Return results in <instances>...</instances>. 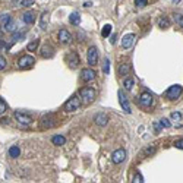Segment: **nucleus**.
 Wrapping results in <instances>:
<instances>
[{
	"label": "nucleus",
	"instance_id": "obj_39",
	"mask_svg": "<svg viewBox=\"0 0 183 183\" xmlns=\"http://www.w3.org/2000/svg\"><path fill=\"white\" fill-rule=\"evenodd\" d=\"M4 68H6V59L3 56H0V70H3Z\"/></svg>",
	"mask_w": 183,
	"mask_h": 183
},
{
	"label": "nucleus",
	"instance_id": "obj_27",
	"mask_svg": "<svg viewBox=\"0 0 183 183\" xmlns=\"http://www.w3.org/2000/svg\"><path fill=\"white\" fill-rule=\"evenodd\" d=\"M111 34V25L110 24H107V25L103 26V31H101V35L106 38V37H108V35Z\"/></svg>",
	"mask_w": 183,
	"mask_h": 183
},
{
	"label": "nucleus",
	"instance_id": "obj_9",
	"mask_svg": "<svg viewBox=\"0 0 183 183\" xmlns=\"http://www.w3.org/2000/svg\"><path fill=\"white\" fill-rule=\"evenodd\" d=\"M111 160H113L114 164H120V163H123L125 160H126V151H125L123 148L116 149L114 152L111 154Z\"/></svg>",
	"mask_w": 183,
	"mask_h": 183
},
{
	"label": "nucleus",
	"instance_id": "obj_37",
	"mask_svg": "<svg viewBox=\"0 0 183 183\" xmlns=\"http://www.w3.org/2000/svg\"><path fill=\"white\" fill-rule=\"evenodd\" d=\"M147 0H135V4H136L138 8H144V6H147Z\"/></svg>",
	"mask_w": 183,
	"mask_h": 183
},
{
	"label": "nucleus",
	"instance_id": "obj_4",
	"mask_svg": "<svg viewBox=\"0 0 183 183\" xmlns=\"http://www.w3.org/2000/svg\"><path fill=\"white\" fill-rule=\"evenodd\" d=\"M15 120H16L19 125H22V126H30V125L34 122L30 114L22 113V111H15Z\"/></svg>",
	"mask_w": 183,
	"mask_h": 183
},
{
	"label": "nucleus",
	"instance_id": "obj_23",
	"mask_svg": "<svg viewBox=\"0 0 183 183\" xmlns=\"http://www.w3.org/2000/svg\"><path fill=\"white\" fill-rule=\"evenodd\" d=\"M129 70H130V66L128 63H123L119 66V75H128Z\"/></svg>",
	"mask_w": 183,
	"mask_h": 183
},
{
	"label": "nucleus",
	"instance_id": "obj_13",
	"mask_svg": "<svg viewBox=\"0 0 183 183\" xmlns=\"http://www.w3.org/2000/svg\"><path fill=\"white\" fill-rule=\"evenodd\" d=\"M135 38H136V37H135V34H132V32H130V34H126L123 38H122V47H123V48H130V47L133 46V43H135Z\"/></svg>",
	"mask_w": 183,
	"mask_h": 183
},
{
	"label": "nucleus",
	"instance_id": "obj_15",
	"mask_svg": "<svg viewBox=\"0 0 183 183\" xmlns=\"http://www.w3.org/2000/svg\"><path fill=\"white\" fill-rule=\"evenodd\" d=\"M53 54H54L53 47L51 46H43V48H41V57H44V59H50V57H53Z\"/></svg>",
	"mask_w": 183,
	"mask_h": 183
},
{
	"label": "nucleus",
	"instance_id": "obj_29",
	"mask_svg": "<svg viewBox=\"0 0 183 183\" xmlns=\"http://www.w3.org/2000/svg\"><path fill=\"white\" fill-rule=\"evenodd\" d=\"M158 26L163 28V30H164V28H169V26H170V21H169L167 18H161V19L158 21Z\"/></svg>",
	"mask_w": 183,
	"mask_h": 183
},
{
	"label": "nucleus",
	"instance_id": "obj_25",
	"mask_svg": "<svg viewBox=\"0 0 183 183\" xmlns=\"http://www.w3.org/2000/svg\"><path fill=\"white\" fill-rule=\"evenodd\" d=\"M10 19H12V16H10L9 13H3V15H0V25L4 26L9 21H10Z\"/></svg>",
	"mask_w": 183,
	"mask_h": 183
},
{
	"label": "nucleus",
	"instance_id": "obj_38",
	"mask_svg": "<svg viewBox=\"0 0 183 183\" xmlns=\"http://www.w3.org/2000/svg\"><path fill=\"white\" fill-rule=\"evenodd\" d=\"M171 119L179 122V120L182 119V114H180V113H177V111H175V113H171Z\"/></svg>",
	"mask_w": 183,
	"mask_h": 183
},
{
	"label": "nucleus",
	"instance_id": "obj_21",
	"mask_svg": "<svg viewBox=\"0 0 183 183\" xmlns=\"http://www.w3.org/2000/svg\"><path fill=\"white\" fill-rule=\"evenodd\" d=\"M9 155L12 158H18L19 155H21V149H19V147H10L9 148Z\"/></svg>",
	"mask_w": 183,
	"mask_h": 183
},
{
	"label": "nucleus",
	"instance_id": "obj_1",
	"mask_svg": "<svg viewBox=\"0 0 183 183\" xmlns=\"http://www.w3.org/2000/svg\"><path fill=\"white\" fill-rule=\"evenodd\" d=\"M81 104H82L81 97H79V95H72L68 101L64 103L63 110L68 111V113H75V111H78L81 108Z\"/></svg>",
	"mask_w": 183,
	"mask_h": 183
},
{
	"label": "nucleus",
	"instance_id": "obj_14",
	"mask_svg": "<svg viewBox=\"0 0 183 183\" xmlns=\"http://www.w3.org/2000/svg\"><path fill=\"white\" fill-rule=\"evenodd\" d=\"M94 122H95L97 126H106V125L108 123V117H107L104 113H98V114L94 117Z\"/></svg>",
	"mask_w": 183,
	"mask_h": 183
},
{
	"label": "nucleus",
	"instance_id": "obj_34",
	"mask_svg": "<svg viewBox=\"0 0 183 183\" xmlns=\"http://www.w3.org/2000/svg\"><path fill=\"white\" fill-rule=\"evenodd\" d=\"M6 110H8V106H6L4 100H2V98H0V114H4V113H6Z\"/></svg>",
	"mask_w": 183,
	"mask_h": 183
},
{
	"label": "nucleus",
	"instance_id": "obj_42",
	"mask_svg": "<svg viewBox=\"0 0 183 183\" xmlns=\"http://www.w3.org/2000/svg\"><path fill=\"white\" fill-rule=\"evenodd\" d=\"M173 2H175V3H179V2H180V0H173Z\"/></svg>",
	"mask_w": 183,
	"mask_h": 183
},
{
	"label": "nucleus",
	"instance_id": "obj_8",
	"mask_svg": "<svg viewBox=\"0 0 183 183\" xmlns=\"http://www.w3.org/2000/svg\"><path fill=\"white\" fill-rule=\"evenodd\" d=\"M86 60H88V64H90V66H95V64L98 63V51L95 47H90V48H88Z\"/></svg>",
	"mask_w": 183,
	"mask_h": 183
},
{
	"label": "nucleus",
	"instance_id": "obj_18",
	"mask_svg": "<svg viewBox=\"0 0 183 183\" xmlns=\"http://www.w3.org/2000/svg\"><path fill=\"white\" fill-rule=\"evenodd\" d=\"M48 18H50V13H48V12H43V13H41V18H40V26H41L43 30H46L47 24H48Z\"/></svg>",
	"mask_w": 183,
	"mask_h": 183
},
{
	"label": "nucleus",
	"instance_id": "obj_41",
	"mask_svg": "<svg viewBox=\"0 0 183 183\" xmlns=\"http://www.w3.org/2000/svg\"><path fill=\"white\" fill-rule=\"evenodd\" d=\"M154 128H155V130H157V132H160V129H161V125H160V123H154Z\"/></svg>",
	"mask_w": 183,
	"mask_h": 183
},
{
	"label": "nucleus",
	"instance_id": "obj_36",
	"mask_svg": "<svg viewBox=\"0 0 183 183\" xmlns=\"http://www.w3.org/2000/svg\"><path fill=\"white\" fill-rule=\"evenodd\" d=\"M160 125H161L163 128H170V126H171V123L167 119H161V120H160Z\"/></svg>",
	"mask_w": 183,
	"mask_h": 183
},
{
	"label": "nucleus",
	"instance_id": "obj_20",
	"mask_svg": "<svg viewBox=\"0 0 183 183\" xmlns=\"http://www.w3.org/2000/svg\"><path fill=\"white\" fill-rule=\"evenodd\" d=\"M51 142L54 145H64L66 144V138L62 136V135H56V136L51 138Z\"/></svg>",
	"mask_w": 183,
	"mask_h": 183
},
{
	"label": "nucleus",
	"instance_id": "obj_31",
	"mask_svg": "<svg viewBox=\"0 0 183 183\" xmlns=\"http://www.w3.org/2000/svg\"><path fill=\"white\" fill-rule=\"evenodd\" d=\"M24 35H25V32H16V31H15V32H12V40H13L12 43H16V41H19V40H21Z\"/></svg>",
	"mask_w": 183,
	"mask_h": 183
},
{
	"label": "nucleus",
	"instance_id": "obj_5",
	"mask_svg": "<svg viewBox=\"0 0 183 183\" xmlns=\"http://www.w3.org/2000/svg\"><path fill=\"white\" fill-rule=\"evenodd\" d=\"M183 92V88L180 85H173L170 86L169 90H167L166 92V97L169 98V100H176V98H179L180 95H182Z\"/></svg>",
	"mask_w": 183,
	"mask_h": 183
},
{
	"label": "nucleus",
	"instance_id": "obj_24",
	"mask_svg": "<svg viewBox=\"0 0 183 183\" xmlns=\"http://www.w3.org/2000/svg\"><path fill=\"white\" fill-rule=\"evenodd\" d=\"M133 84H135V81H133V78H125L123 81V86L126 88V90H132L133 88Z\"/></svg>",
	"mask_w": 183,
	"mask_h": 183
},
{
	"label": "nucleus",
	"instance_id": "obj_12",
	"mask_svg": "<svg viewBox=\"0 0 183 183\" xmlns=\"http://www.w3.org/2000/svg\"><path fill=\"white\" fill-rule=\"evenodd\" d=\"M81 76L82 79L85 82H91L95 79V70L91 68H86V69H82V72H81Z\"/></svg>",
	"mask_w": 183,
	"mask_h": 183
},
{
	"label": "nucleus",
	"instance_id": "obj_33",
	"mask_svg": "<svg viewBox=\"0 0 183 183\" xmlns=\"http://www.w3.org/2000/svg\"><path fill=\"white\" fill-rule=\"evenodd\" d=\"M142 182H144V177H142V175H141V173H136V175L133 176L132 183H142Z\"/></svg>",
	"mask_w": 183,
	"mask_h": 183
},
{
	"label": "nucleus",
	"instance_id": "obj_7",
	"mask_svg": "<svg viewBox=\"0 0 183 183\" xmlns=\"http://www.w3.org/2000/svg\"><path fill=\"white\" fill-rule=\"evenodd\" d=\"M34 63H35V59L32 56H22L21 59L18 60V66L21 69H30Z\"/></svg>",
	"mask_w": 183,
	"mask_h": 183
},
{
	"label": "nucleus",
	"instance_id": "obj_30",
	"mask_svg": "<svg viewBox=\"0 0 183 183\" xmlns=\"http://www.w3.org/2000/svg\"><path fill=\"white\" fill-rule=\"evenodd\" d=\"M37 47H38V40H32V41L26 46V48H28V51H35Z\"/></svg>",
	"mask_w": 183,
	"mask_h": 183
},
{
	"label": "nucleus",
	"instance_id": "obj_35",
	"mask_svg": "<svg viewBox=\"0 0 183 183\" xmlns=\"http://www.w3.org/2000/svg\"><path fill=\"white\" fill-rule=\"evenodd\" d=\"M19 4H21L22 8H28V6H32L34 4V0H21Z\"/></svg>",
	"mask_w": 183,
	"mask_h": 183
},
{
	"label": "nucleus",
	"instance_id": "obj_22",
	"mask_svg": "<svg viewBox=\"0 0 183 183\" xmlns=\"http://www.w3.org/2000/svg\"><path fill=\"white\" fill-rule=\"evenodd\" d=\"M3 30L6 31V32H10V34H12V32H15V31H16V28H15V22L10 19V21H9L8 24L3 26Z\"/></svg>",
	"mask_w": 183,
	"mask_h": 183
},
{
	"label": "nucleus",
	"instance_id": "obj_11",
	"mask_svg": "<svg viewBox=\"0 0 183 183\" xmlns=\"http://www.w3.org/2000/svg\"><path fill=\"white\" fill-rule=\"evenodd\" d=\"M57 38H59V41L62 44H69L72 41V35H70V32L68 30H60L59 34H57Z\"/></svg>",
	"mask_w": 183,
	"mask_h": 183
},
{
	"label": "nucleus",
	"instance_id": "obj_16",
	"mask_svg": "<svg viewBox=\"0 0 183 183\" xmlns=\"http://www.w3.org/2000/svg\"><path fill=\"white\" fill-rule=\"evenodd\" d=\"M22 21L25 22V24H34V21H35V16H34V13L32 12H25L24 15H22Z\"/></svg>",
	"mask_w": 183,
	"mask_h": 183
},
{
	"label": "nucleus",
	"instance_id": "obj_26",
	"mask_svg": "<svg viewBox=\"0 0 183 183\" xmlns=\"http://www.w3.org/2000/svg\"><path fill=\"white\" fill-rule=\"evenodd\" d=\"M154 152H155V147H154V145H149L148 148H145L144 151H142V155H145V157H149V155H152Z\"/></svg>",
	"mask_w": 183,
	"mask_h": 183
},
{
	"label": "nucleus",
	"instance_id": "obj_2",
	"mask_svg": "<svg viewBox=\"0 0 183 183\" xmlns=\"http://www.w3.org/2000/svg\"><path fill=\"white\" fill-rule=\"evenodd\" d=\"M95 95H97V92H95V90L91 88V86H85V88H82V90L79 91V97H81V101L84 103V104L92 103L94 100H95Z\"/></svg>",
	"mask_w": 183,
	"mask_h": 183
},
{
	"label": "nucleus",
	"instance_id": "obj_6",
	"mask_svg": "<svg viewBox=\"0 0 183 183\" xmlns=\"http://www.w3.org/2000/svg\"><path fill=\"white\" fill-rule=\"evenodd\" d=\"M117 95H119V103H120V106H122V108H123L126 113H130V104H129V100L128 97H126V94H125L123 90H119L117 91Z\"/></svg>",
	"mask_w": 183,
	"mask_h": 183
},
{
	"label": "nucleus",
	"instance_id": "obj_32",
	"mask_svg": "<svg viewBox=\"0 0 183 183\" xmlns=\"http://www.w3.org/2000/svg\"><path fill=\"white\" fill-rule=\"evenodd\" d=\"M103 72L108 75L110 73V60L108 59H104V64H103Z\"/></svg>",
	"mask_w": 183,
	"mask_h": 183
},
{
	"label": "nucleus",
	"instance_id": "obj_40",
	"mask_svg": "<svg viewBox=\"0 0 183 183\" xmlns=\"http://www.w3.org/2000/svg\"><path fill=\"white\" fill-rule=\"evenodd\" d=\"M175 147H176V148H179V149H183V139L176 141V142H175Z\"/></svg>",
	"mask_w": 183,
	"mask_h": 183
},
{
	"label": "nucleus",
	"instance_id": "obj_28",
	"mask_svg": "<svg viewBox=\"0 0 183 183\" xmlns=\"http://www.w3.org/2000/svg\"><path fill=\"white\" fill-rule=\"evenodd\" d=\"M173 19H175V22L180 26V28H183V15H180V13H175V15H173Z\"/></svg>",
	"mask_w": 183,
	"mask_h": 183
},
{
	"label": "nucleus",
	"instance_id": "obj_17",
	"mask_svg": "<svg viewBox=\"0 0 183 183\" xmlns=\"http://www.w3.org/2000/svg\"><path fill=\"white\" fill-rule=\"evenodd\" d=\"M41 126L43 128H51L53 126V116L48 114V116H44L41 119Z\"/></svg>",
	"mask_w": 183,
	"mask_h": 183
},
{
	"label": "nucleus",
	"instance_id": "obj_10",
	"mask_svg": "<svg viewBox=\"0 0 183 183\" xmlns=\"http://www.w3.org/2000/svg\"><path fill=\"white\" fill-rule=\"evenodd\" d=\"M66 62H68L70 69H76L78 66H79V57H78V54L75 51H70V53L66 56Z\"/></svg>",
	"mask_w": 183,
	"mask_h": 183
},
{
	"label": "nucleus",
	"instance_id": "obj_3",
	"mask_svg": "<svg viewBox=\"0 0 183 183\" xmlns=\"http://www.w3.org/2000/svg\"><path fill=\"white\" fill-rule=\"evenodd\" d=\"M138 104H139L142 108H145V110H149L154 104V97L149 92L145 91V92H142L139 97H138Z\"/></svg>",
	"mask_w": 183,
	"mask_h": 183
},
{
	"label": "nucleus",
	"instance_id": "obj_19",
	"mask_svg": "<svg viewBox=\"0 0 183 183\" xmlns=\"http://www.w3.org/2000/svg\"><path fill=\"white\" fill-rule=\"evenodd\" d=\"M69 22H70L72 25H79V22H81V16H79V13L78 12L70 13V16H69Z\"/></svg>",
	"mask_w": 183,
	"mask_h": 183
}]
</instances>
